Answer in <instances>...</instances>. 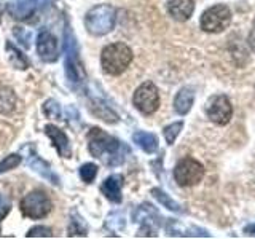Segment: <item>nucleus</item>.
<instances>
[{
	"label": "nucleus",
	"mask_w": 255,
	"mask_h": 239,
	"mask_svg": "<svg viewBox=\"0 0 255 239\" xmlns=\"http://www.w3.org/2000/svg\"><path fill=\"white\" fill-rule=\"evenodd\" d=\"M244 235L246 236H255V223H251V225L244 227Z\"/></svg>",
	"instance_id": "7c9ffc66"
},
{
	"label": "nucleus",
	"mask_w": 255,
	"mask_h": 239,
	"mask_svg": "<svg viewBox=\"0 0 255 239\" xmlns=\"http://www.w3.org/2000/svg\"><path fill=\"white\" fill-rule=\"evenodd\" d=\"M37 53L45 62H54L59 56L58 40L48 30H42L37 38Z\"/></svg>",
	"instance_id": "9b49d317"
},
{
	"label": "nucleus",
	"mask_w": 255,
	"mask_h": 239,
	"mask_svg": "<svg viewBox=\"0 0 255 239\" xmlns=\"http://www.w3.org/2000/svg\"><path fill=\"white\" fill-rule=\"evenodd\" d=\"M27 238H51L53 236V231L50 227H34L27 231Z\"/></svg>",
	"instance_id": "bb28decb"
},
{
	"label": "nucleus",
	"mask_w": 255,
	"mask_h": 239,
	"mask_svg": "<svg viewBox=\"0 0 255 239\" xmlns=\"http://www.w3.org/2000/svg\"><path fill=\"white\" fill-rule=\"evenodd\" d=\"M182 127H183V123H182V121L172 123V124H169V126H166V127H164L163 134H164L166 142L169 143V145H172V143L175 142V139H177V135H179L180 131H182Z\"/></svg>",
	"instance_id": "393cba45"
},
{
	"label": "nucleus",
	"mask_w": 255,
	"mask_h": 239,
	"mask_svg": "<svg viewBox=\"0 0 255 239\" xmlns=\"http://www.w3.org/2000/svg\"><path fill=\"white\" fill-rule=\"evenodd\" d=\"M132 102L135 109L142 112L143 115L155 114L159 107V93L153 82L142 83L132 96Z\"/></svg>",
	"instance_id": "0eeeda50"
},
{
	"label": "nucleus",
	"mask_w": 255,
	"mask_h": 239,
	"mask_svg": "<svg viewBox=\"0 0 255 239\" xmlns=\"http://www.w3.org/2000/svg\"><path fill=\"white\" fill-rule=\"evenodd\" d=\"M231 22V11L225 5H215L207 8L201 16V29L207 34H220Z\"/></svg>",
	"instance_id": "423d86ee"
},
{
	"label": "nucleus",
	"mask_w": 255,
	"mask_h": 239,
	"mask_svg": "<svg viewBox=\"0 0 255 239\" xmlns=\"http://www.w3.org/2000/svg\"><path fill=\"white\" fill-rule=\"evenodd\" d=\"M247 43H249V46L255 51V22H254V26L249 32V37H247Z\"/></svg>",
	"instance_id": "c756f323"
},
{
	"label": "nucleus",
	"mask_w": 255,
	"mask_h": 239,
	"mask_svg": "<svg viewBox=\"0 0 255 239\" xmlns=\"http://www.w3.org/2000/svg\"><path fill=\"white\" fill-rule=\"evenodd\" d=\"M166 6H167V13L179 22L188 21L195 11L193 0H167Z\"/></svg>",
	"instance_id": "ddd939ff"
},
{
	"label": "nucleus",
	"mask_w": 255,
	"mask_h": 239,
	"mask_svg": "<svg viewBox=\"0 0 255 239\" xmlns=\"http://www.w3.org/2000/svg\"><path fill=\"white\" fill-rule=\"evenodd\" d=\"M117 21V10L112 5H96L85 16V27L88 34L102 37L112 32Z\"/></svg>",
	"instance_id": "7ed1b4c3"
},
{
	"label": "nucleus",
	"mask_w": 255,
	"mask_h": 239,
	"mask_svg": "<svg viewBox=\"0 0 255 239\" xmlns=\"http://www.w3.org/2000/svg\"><path fill=\"white\" fill-rule=\"evenodd\" d=\"M30 156L27 158V164L34 169L35 172H38L42 177H45V179H48L50 180L53 185H59V177L56 174H53V171H51V167H50V164H48L46 161H43L42 158H40L37 153H35V150L30 147Z\"/></svg>",
	"instance_id": "2eb2a0df"
},
{
	"label": "nucleus",
	"mask_w": 255,
	"mask_h": 239,
	"mask_svg": "<svg viewBox=\"0 0 255 239\" xmlns=\"http://www.w3.org/2000/svg\"><path fill=\"white\" fill-rule=\"evenodd\" d=\"M51 0H16V2L8 5V13L14 19L26 21L30 16H34L38 10H43L45 6L50 5Z\"/></svg>",
	"instance_id": "9d476101"
},
{
	"label": "nucleus",
	"mask_w": 255,
	"mask_h": 239,
	"mask_svg": "<svg viewBox=\"0 0 255 239\" xmlns=\"http://www.w3.org/2000/svg\"><path fill=\"white\" fill-rule=\"evenodd\" d=\"M151 195H153L159 203H161L164 207H167L169 211H174V212H182V207L179 203H175L174 199L169 196V195H166L164 191L161 188H151Z\"/></svg>",
	"instance_id": "412c9836"
},
{
	"label": "nucleus",
	"mask_w": 255,
	"mask_h": 239,
	"mask_svg": "<svg viewBox=\"0 0 255 239\" xmlns=\"http://www.w3.org/2000/svg\"><path fill=\"white\" fill-rule=\"evenodd\" d=\"M43 112L46 117L50 118H56V120H61V109H59V104L53 101V99H48L43 106Z\"/></svg>",
	"instance_id": "a878e982"
},
{
	"label": "nucleus",
	"mask_w": 255,
	"mask_h": 239,
	"mask_svg": "<svg viewBox=\"0 0 255 239\" xmlns=\"http://www.w3.org/2000/svg\"><path fill=\"white\" fill-rule=\"evenodd\" d=\"M69 236H86V227L82 220V217H77L72 214V219L69 223Z\"/></svg>",
	"instance_id": "4be33fe9"
},
{
	"label": "nucleus",
	"mask_w": 255,
	"mask_h": 239,
	"mask_svg": "<svg viewBox=\"0 0 255 239\" xmlns=\"http://www.w3.org/2000/svg\"><path fill=\"white\" fill-rule=\"evenodd\" d=\"M132 140H134L135 145H137L139 148H142L145 153H155V151L158 150V137L151 132L137 131V132H134Z\"/></svg>",
	"instance_id": "f3484780"
},
{
	"label": "nucleus",
	"mask_w": 255,
	"mask_h": 239,
	"mask_svg": "<svg viewBox=\"0 0 255 239\" xmlns=\"http://www.w3.org/2000/svg\"><path fill=\"white\" fill-rule=\"evenodd\" d=\"M91 112L96 117H99L101 120H104L106 123H117L118 121V117H117L115 112L110 110L106 104H102V102H93Z\"/></svg>",
	"instance_id": "aec40b11"
},
{
	"label": "nucleus",
	"mask_w": 255,
	"mask_h": 239,
	"mask_svg": "<svg viewBox=\"0 0 255 239\" xmlns=\"http://www.w3.org/2000/svg\"><path fill=\"white\" fill-rule=\"evenodd\" d=\"M78 174H80V179L85 183H91L96 179V175H98V166L93 163H85L78 169Z\"/></svg>",
	"instance_id": "5701e85b"
},
{
	"label": "nucleus",
	"mask_w": 255,
	"mask_h": 239,
	"mask_svg": "<svg viewBox=\"0 0 255 239\" xmlns=\"http://www.w3.org/2000/svg\"><path fill=\"white\" fill-rule=\"evenodd\" d=\"M206 115L212 123L219 126L228 124L231 115H233V107H231V102L228 101L227 96L223 94L212 96L206 106Z\"/></svg>",
	"instance_id": "1a4fd4ad"
},
{
	"label": "nucleus",
	"mask_w": 255,
	"mask_h": 239,
	"mask_svg": "<svg viewBox=\"0 0 255 239\" xmlns=\"http://www.w3.org/2000/svg\"><path fill=\"white\" fill-rule=\"evenodd\" d=\"M22 161V158L21 155H8L6 158H3V161H0V174H3V172H8V171H11V169H16Z\"/></svg>",
	"instance_id": "b1692460"
},
{
	"label": "nucleus",
	"mask_w": 255,
	"mask_h": 239,
	"mask_svg": "<svg viewBox=\"0 0 255 239\" xmlns=\"http://www.w3.org/2000/svg\"><path fill=\"white\" fill-rule=\"evenodd\" d=\"M193 101H195V93L191 88L185 86L175 94V99H174V109L177 112L179 115H187L191 106H193Z\"/></svg>",
	"instance_id": "dca6fc26"
},
{
	"label": "nucleus",
	"mask_w": 255,
	"mask_h": 239,
	"mask_svg": "<svg viewBox=\"0 0 255 239\" xmlns=\"http://www.w3.org/2000/svg\"><path fill=\"white\" fill-rule=\"evenodd\" d=\"M11 209V203H10V199H8L6 196H3L2 193H0V222H2L8 212H10Z\"/></svg>",
	"instance_id": "cd10ccee"
},
{
	"label": "nucleus",
	"mask_w": 255,
	"mask_h": 239,
	"mask_svg": "<svg viewBox=\"0 0 255 239\" xmlns=\"http://www.w3.org/2000/svg\"><path fill=\"white\" fill-rule=\"evenodd\" d=\"M14 35L19 38V42L26 46V48H29L30 46V34H22V29L21 27H16L14 29Z\"/></svg>",
	"instance_id": "c85d7f7f"
},
{
	"label": "nucleus",
	"mask_w": 255,
	"mask_h": 239,
	"mask_svg": "<svg viewBox=\"0 0 255 239\" xmlns=\"http://www.w3.org/2000/svg\"><path fill=\"white\" fill-rule=\"evenodd\" d=\"M132 58H134L132 50L128 45L122 42L110 43L101 53V66L106 74L120 75L129 67Z\"/></svg>",
	"instance_id": "f03ea898"
},
{
	"label": "nucleus",
	"mask_w": 255,
	"mask_h": 239,
	"mask_svg": "<svg viewBox=\"0 0 255 239\" xmlns=\"http://www.w3.org/2000/svg\"><path fill=\"white\" fill-rule=\"evenodd\" d=\"M120 148H122V142L106 134L99 127H93L88 132V150L93 156L102 159L106 164L115 166L123 161Z\"/></svg>",
	"instance_id": "f257e3e1"
},
{
	"label": "nucleus",
	"mask_w": 255,
	"mask_h": 239,
	"mask_svg": "<svg viewBox=\"0 0 255 239\" xmlns=\"http://www.w3.org/2000/svg\"><path fill=\"white\" fill-rule=\"evenodd\" d=\"M16 104H18V99L11 88L0 86V114H11L16 109Z\"/></svg>",
	"instance_id": "a211bd4d"
},
{
	"label": "nucleus",
	"mask_w": 255,
	"mask_h": 239,
	"mask_svg": "<svg viewBox=\"0 0 255 239\" xmlns=\"http://www.w3.org/2000/svg\"><path fill=\"white\" fill-rule=\"evenodd\" d=\"M66 77L72 85H80L85 80V70L78 61V50L74 35L66 32Z\"/></svg>",
	"instance_id": "6e6552de"
},
{
	"label": "nucleus",
	"mask_w": 255,
	"mask_h": 239,
	"mask_svg": "<svg viewBox=\"0 0 255 239\" xmlns=\"http://www.w3.org/2000/svg\"><path fill=\"white\" fill-rule=\"evenodd\" d=\"M0 16H2V5H0Z\"/></svg>",
	"instance_id": "2f4dec72"
},
{
	"label": "nucleus",
	"mask_w": 255,
	"mask_h": 239,
	"mask_svg": "<svg viewBox=\"0 0 255 239\" xmlns=\"http://www.w3.org/2000/svg\"><path fill=\"white\" fill-rule=\"evenodd\" d=\"M122 185H123V177L118 174H114L102 182L101 191L109 201L118 204V203H122Z\"/></svg>",
	"instance_id": "4468645a"
},
{
	"label": "nucleus",
	"mask_w": 255,
	"mask_h": 239,
	"mask_svg": "<svg viewBox=\"0 0 255 239\" xmlns=\"http://www.w3.org/2000/svg\"><path fill=\"white\" fill-rule=\"evenodd\" d=\"M6 53H8V58H10V61H11V64L14 67H18L21 70L29 67V59L11 42L6 43Z\"/></svg>",
	"instance_id": "6ab92c4d"
},
{
	"label": "nucleus",
	"mask_w": 255,
	"mask_h": 239,
	"mask_svg": "<svg viewBox=\"0 0 255 239\" xmlns=\"http://www.w3.org/2000/svg\"><path fill=\"white\" fill-rule=\"evenodd\" d=\"M45 132L48 137L51 139L56 151H58V155L61 158H70L72 150H70V142H69V137L66 135V132L61 131L59 127H56L54 124H46Z\"/></svg>",
	"instance_id": "f8f14e48"
},
{
	"label": "nucleus",
	"mask_w": 255,
	"mask_h": 239,
	"mask_svg": "<svg viewBox=\"0 0 255 239\" xmlns=\"http://www.w3.org/2000/svg\"><path fill=\"white\" fill-rule=\"evenodd\" d=\"M19 207H21V212L24 217L38 220V219L46 217V215L51 212L53 203L45 191L35 190V191H30V193H27L21 199Z\"/></svg>",
	"instance_id": "20e7f679"
},
{
	"label": "nucleus",
	"mask_w": 255,
	"mask_h": 239,
	"mask_svg": "<svg viewBox=\"0 0 255 239\" xmlns=\"http://www.w3.org/2000/svg\"><path fill=\"white\" fill-rule=\"evenodd\" d=\"M204 177V166L195 158H183L174 169V179L180 187H193Z\"/></svg>",
	"instance_id": "39448f33"
}]
</instances>
